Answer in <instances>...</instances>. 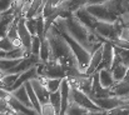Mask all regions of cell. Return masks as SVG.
Here are the masks:
<instances>
[{
  "mask_svg": "<svg viewBox=\"0 0 129 115\" xmlns=\"http://www.w3.org/2000/svg\"><path fill=\"white\" fill-rule=\"evenodd\" d=\"M46 38L50 45V59L58 60L63 65L67 73V78L69 80H75L78 78L85 75L80 70L78 60L73 50L70 49L69 44L61 36V34L58 31V29L54 25H51V28L49 29Z\"/></svg>",
  "mask_w": 129,
  "mask_h": 115,
  "instance_id": "1",
  "label": "cell"
},
{
  "mask_svg": "<svg viewBox=\"0 0 129 115\" xmlns=\"http://www.w3.org/2000/svg\"><path fill=\"white\" fill-rule=\"evenodd\" d=\"M54 24L63 28L72 38H74L79 44H82L86 50H89L91 54L103 45L105 41L102 39L94 30L89 29L83 23L79 21V19L74 14H68L64 16H59Z\"/></svg>",
  "mask_w": 129,
  "mask_h": 115,
  "instance_id": "2",
  "label": "cell"
},
{
  "mask_svg": "<svg viewBox=\"0 0 129 115\" xmlns=\"http://www.w3.org/2000/svg\"><path fill=\"white\" fill-rule=\"evenodd\" d=\"M53 25L58 29V31L61 34V36L67 40V43L69 44L70 49L73 50V53H74V55H75V58H77V60H78V64H79L80 70L85 74L86 69H88V66H89V63H90V59H91V53H90L89 50H86L85 48H84L82 44H79L74 38H72L63 28H60L59 25H56V24H54V23H53Z\"/></svg>",
  "mask_w": 129,
  "mask_h": 115,
  "instance_id": "3",
  "label": "cell"
},
{
  "mask_svg": "<svg viewBox=\"0 0 129 115\" xmlns=\"http://www.w3.org/2000/svg\"><path fill=\"white\" fill-rule=\"evenodd\" d=\"M70 85H72V88H70V101L77 103L78 105L88 109L90 114H104V111L94 103V100L86 93H84L82 89H79L74 84H70Z\"/></svg>",
  "mask_w": 129,
  "mask_h": 115,
  "instance_id": "4",
  "label": "cell"
},
{
  "mask_svg": "<svg viewBox=\"0 0 129 115\" xmlns=\"http://www.w3.org/2000/svg\"><path fill=\"white\" fill-rule=\"evenodd\" d=\"M39 76L44 79H64L67 78V73L63 65L54 59H49L46 63H42L38 65Z\"/></svg>",
  "mask_w": 129,
  "mask_h": 115,
  "instance_id": "5",
  "label": "cell"
},
{
  "mask_svg": "<svg viewBox=\"0 0 129 115\" xmlns=\"http://www.w3.org/2000/svg\"><path fill=\"white\" fill-rule=\"evenodd\" d=\"M94 103L105 113L112 111L115 108L119 106H124L129 104V99H124V98H119L115 95H109V96H102V98H93Z\"/></svg>",
  "mask_w": 129,
  "mask_h": 115,
  "instance_id": "6",
  "label": "cell"
},
{
  "mask_svg": "<svg viewBox=\"0 0 129 115\" xmlns=\"http://www.w3.org/2000/svg\"><path fill=\"white\" fill-rule=\"evenodd\" d=\"M85 8L90 14H93L98 20H104L109 23H114L119 16L115 15L107 4H86Z\"/></svg>",
  "mask_w": 129,
  "mask_h": 115,
  "instance_id": "7",
  "label": "cell"
},
{
  "mask_svg": "<svg viewBox=\"0 0 129 115\" xmlns=\"http://www.w3.org/2000/svg\"><path fill=\"white\" fill-rule=\"evenodd\" d=\"M18 16H23V15H21V13H19L16 10V8L14 5L10 9L0 13V38L6 36L9 29L11 28V25L14 24V21Z\"/></svg>",
  "mask_w": 129,
  "mask_h": 115,
  "instance_id": "8",
  "label": "cell"
},
{
  "mask_svg": "<svg viewBox=\"0 0 129 115\" xmlns=\"http://www.w3.org/2000/svg\"><path fill=\"white\" fill-rule=\"evenodd\" d=\"M114 55H115V51H114V44L110 41V40H105L103 43V59H102V63L98 68L99 69H112V65H113V61H114Z\"/></svg>",
  "mask_w": 129,
  "mask_h": 115,
  "instance_id": "9",
  "label": "cell"
},
{
  "mask_svg": "<svg viewBox=\"0 0 129 115\" xmlns=\"http://www.w3.org/2000/svg\"><path fill=\"white\" fill-rule=\"evenodd\" d=\"M30 83H31V85H33V88H34V90L37 93V96H38L40 104L44 105V104L49 103V100H50V91L48 90L46 85L44 84V81L40 79V76L31 79Z\"/></svg>",
  "mask_w": 129,
  "mask_h": 115,
  "instance_id": "10",
  "label": "cell"
},
{
  "mask_svg": "<svg viewBox=\"0 0 129 115\" xmlns=\"http://www.w3.org/2000/svg\"><path fill=\"white\" fill-rule=\"evenodd\" d=\"M18 34L19 39L21 40L23 46L26 49V51L30 54V49H31V41H33V35L30 34V31L28 30L26 25H25V18L21 16L18 21Z\"/></svg>",
  "mask_w": 129,
  "mask_h": 115,
  "instance_id": "11",
  "label": "cell"
},
{
  "mask_svg": "<svg viewBox=\"0 0 129 115\" xmlns=\"http://www.w3.org/2000/svg\"><path fill=\"white\" fill-rule=\"evenodd\" d=\"M88 4V0H64L61 1L58 6L61 9L63 15H68V14H75L80 8L85 6Z\"/></svg>",
  "mask_w": 129,
  "mask_h": 115,
  "instance_id": "12",
  "label": "cell"
},
{
  "mask_svg": "<svg viewBox=\"0 0 129 115\" xmlns=\"http://www.w3.org/2000/svg\"><path fill=\"white\" fill-rule=\"evenodd\" d=\"M6 100H8L9 105L11 106V109L15 111V114H38V111L35 109L28 108L26 105H24L14 95H11V93H9V95L6 96Z\"/></svg>",
  "mask_w": 129,
  "mask_h": 115,
  "instance_id": "13",
  "label": "cell"
},
{
  "mask_svg": "<svg viewBox=\"0 0 129 115\" xmlns=\"http://www.w3.org/2000/svg\"><path fill=\"white\" fill-rule=\"evenodd\" d=\"M74 15L79 19V21H80V23H83V24H84L85 26H88L89 29L94 30V28H95V24H96L98 19H96L93 14H90V13L88 11V9H86L85 6L80 8V9L74 14Z\"/></svg>",
  "mask_w": 129,
  "mask_h": 115,
  "instance_id": "14",
  "label": "cell"
},
{
  "mask_svg": "<svg viewBox=\"0 0 129 115\" xmlns=\"http://www.w3.org/2000/svg\"><path fill=\"white\" fill-rule=\"evenodd\" d=\"M102 59H103V45L100 48H98L93 54H91V59H90V63H89V66L86 69L85 74L86 75H91L95 70H98L100 63H102Z\"/></svg>",
  "mask_w": 129,
  "mask_h": 115,
  "instance_id": "15",
  "label": "cell"
},
{
  "mask_svg": "<svg viewBox=\"0 0 129 115\" xmlns=\"http://www.w3.org/2000/svg\"><path fill=\"white\" fill-rule=\"evenodd\" d=\"M112 94L115 96H119V98L129 99V83L125 80L117 81L112 86Z\"/></svg>",
  "mask_w": 129,
  "mask_h": 115,
  "instance_id": "16",
  "label": "cell"
},
{
  "mask_svg": "<svg viewBox=\"0 0 129 115\" xmlns=\"http://www.w3.org/2000/svg\"><path fill=\"white\" fill-rule=\"evenodd\" d=\"M10 93H11V95H14L19 101H21L24 105H26L28 108H33V109H34L33 103H31V100H30L29 95H28V91H26V86H25V84H24V85H21V86H19L18 89H15V90L10 91Z\"/></svg>",
  "mask_w": 129,
  "mask_h": 115,
  "instance_id": "17",
  "label": "cell"
},
{
  "mask_svg": "<svg viewBox=\"0 0 129 115\" xmlns=\"http://www.w3.org/2000/svg\"><path fill=\"white\" fill-rule=\"evenodd\" d=\"M99 79H100V83L104 88L107 89H112V86L117 83L115 79L113 76V73L110 69H99Z\"/></svg>",
  "mask_w": 129,
  "mask_h": 115,
  "instance_id": "18",
  "label": "cell"
},
{
  "mask_svg": "<svg viewBox=\"0 0 129 115\" xmlns=\"http://www.w3.org/2000/svg\"><path fill=\"white\" fill-rule=\"evenodd\" d=\"M23 58L20 59H8V58H1L0 59V71H3L4 74H9L20 61Z\"/></svg>",
  "mask_w": 129,
  "mask_h": 115,
  "instance_id": "19",
  "label": "cell"
},
{
  "mask_svg": "<svg viewBox=\"0 0 129 115\" xmlns=\"http://www.w3.org/2000/svg\"><path fill=\"white\" fill-rule=\"evenodd\" d=\"M127 69H128V66L124 65L123 63L113 64V66H112L110 70H112V73H113V76L115 79V81H120V80L124 79L125 74H127Z\"/></svg>",
  "mask_w": 129,
  "mask_h": 115,
  "instance_id": "20",
  "label": "cell"
},
{
  "mask_svg": "<svg viewBox=\"0 0 129 115\" xmlns=\"http://www.w3.org/2000/svg\"><path fill=\"white\" fill-rule=\"evenodd\" d=\"M37 35L42 40L46 38V35H45V16L43 13L37 15Z\"/></svg>",
  "mask_w": 129,
  "mask_h": 115,
  "instance_id": "21",
  "label": "cell"
},
{
  "mask_svg": "<svg viewBox=\"0 0 129 115\" xmlns=\"http://www.w3.org/2000/svg\"><path fill=\"white\" fill-rule=\"evenodd\" d=\"M49 101L54 106L56 114H60V110H61V94H60V90L50 93V100Z\"/></svg>",
  "mask_w": 129,
  "mask_h": 115,
  "instance_id": "22",
  "label": "cell"
},
{
  "mask_svg": "<svg viewBox=\"0 0 129 115\" xmlns=\"http://www.w3.org/2000/svg\"><path fill=\"white\" fill-rule=\"evenodd\" d=\"M39 58H40V60H42L43 63H46V61L50 59V45H49L48 38H45L44 40H42V46H40Z\"/></svg>",
  "mask_w": 129,
  "mask_h": 115,
  "instance_id": "23",
  "label": "cell"
},
{
  "mask_svg": "<svg viewBox=\"0 0 129 115\" xmlns=\"http://www.w3.org/2000/svg\"><path fill=\"white\" fill-rule=\"evenodd\" d=\"M65 114H69V115H83V114H90L89 113V110L85 109V108H83V106H80V105H78L77 103H73V101H70V104H69V106H68V109H67V113Z\"/></svg>",
  "mask_w": 129,
  "mask_h": 115,
  "instance_id": "24",
  "label": "cell"
},
{
  "mask_svg": "<svg viewBox=\"0 0 129 115\" xmlns=\"http://www.w3.org/2000/svg\"><path fill=\"white\" fill-rule=\"evenodd\" d=\"M40 79L44 81V84L46 85L48 90L50 93H54V91H58L60 89V85H61V80L63 79H44L40 76Z\"/></svg>",
  "mask_w": 129,
  "mask_h": 115,
  "instance_id": "25",
  "label": "cell"
},
{
  "mask_svg": "<svg viewBox=\"0 0 129 115\" xmlns=\"http://www.w3.org/2000/svg\"><path fill=\"white\" fill-rule=\"evenodd\" d=\"M114 51H115V54L119 56L120 61H122L124 65L129 66V49H124V48H120V46L114 45Z\"/></svg>",
  "mask_w": 129,
  "mask_h": 115,
  "instance_id": "26",
  "label": "cell"
},
{
  "mask_svg": "<svg viewBox=\"0 0 129 115\" xmlns=\"http://www.w3.org/2000/svg\"><path fill=\"white\" fill-rule=\"evenodd\" d=\"M15 48H18L13 40L8 38V36H3L0 38V49L5 50V51H10V50H14Z\"/></svg>",
  "mask_w": 129,
  "mask_h": 115,
  "instance_id": "27",
  "label": "cell"
},
{
  "mask_svg": "<svg viewBox=\"0 0 129 115\" xmlns=\"http://www.w3.org/2000/svg\"><path fill=\"white\" fill-rule=\"evenodd\" d=\"M40 46H42V39L39 38L38 35H33V41H31L30 53L39 56V54H40Z\"/></svg>",
  "mask_w": 129,
  "mask_h": 115,
  "instance_id": "28",
  "label": "cell"
},
{
  "mask_svg": "<svg viewBox=\"0 0 129 115\" xmlns=\"http://www.w3.org/2000/svg\"><path fill=\"white\" fill-rule=\"evenodd\" d=\"M25 25L31 35H37V16L25 18Z\"/></svg>",
  "mask_w": 129,
  "mask_h": 115,
  "instance_id": "29",
  "label": "cell"
},
{
  "mask_svg": "<svg viewBox=\"0 0 129 115\" xmlns=\"http://www.w3.org/2000/svg\"><path fill=\"white\" fill-rule=\"evenodd\" d=\"M42 114H46V115H56V111H55V109H54V106L50 104V101L49 103H46V104H44L42 105Z\"/></svg>",
  "mask_w": 129,
  "mask_h": 115,
  "instance_id": "30",
  "label": "cell"
},
{
  "mask_svg": "<svg viewBox=\"0 0 129 115\" xmlns=\"http://www.w3.org/2000/svg\"><path fill=\"white\" fill-rule=\"evenodd\" d=\"M15 0H0V13L10 9L14 5Z\"/></svg>",
  "mask_w": 129,
  "mask_h": 115,
  "instance_id": "31",
  "label": "cell"
},
{
  "mask_svg": "<svg viewBox=\"0 0 129 115\" xmlns=\"http://www.w3.org/2000/svg\"><path fill=\"white\" fill-rule=\"evenodd\" d=\"M8 95H9V91H6L5 89L0 88V99H6Z\"/></svg>",
  "mask_w": 129,
  "mask_h": 115,
  "instance_id": "32",
  "label": "cell"
},
{
  "mask_svg": "<svg viewBox=\"0 0 129 115\" xmlns=\"http://www.w3.org/2000/svg\"><path fill=\"white\" fill-rule=\"evenodd\" d=\"M108 1L109 0H88V4H104Z\"/></svg>",
  "mask_w": 129,
  "mask_h": 115,
  "instance_id": "33",
  "label": "cell"
},
{
  "mask_svg": "<svg viewBox=\"0 0 129 115\" xmlns=\"http://www.w3.org/2000/svg\"><path fill=\"white\" fill-rule=\"evenodd\" d=\"M1 58H6V51L3 50V49H0V59Z\"/></svg>",
  "mask_w": 129,
  "mask_h": 115,
  "instance_id": "34",
  "label": "cell"
}]
</instances>
